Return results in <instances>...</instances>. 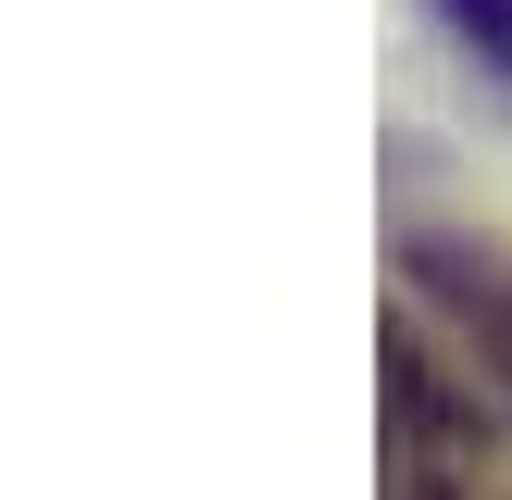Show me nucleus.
Instances as JSON below:
<instances>
[{"label": "nucleus", "mask_w": 512, "mask_h": 500, "mask_svg": "<svg viewBox=\"0 0 512 500\" xmlns=\"http://www.w3.org/2000/svg\"><path fill=\"white\" fill-rule=\"evenodd\" d=\"M425 13H438L450 38L475 50V63H500V75H512V0H425Z\"/></svg>", "instance_id": "7ed1b4c3"}, {"label": "nucleus", "mask_w": 512, "mask_h": 500, "mask_svg": "<svg viewBox=\"0 0 512 500\" xmlns=\"http://www.w3.org/2000/svg\"><path fill=\"white\" fill-rule=\"evenodd\" d=\"M413 300L438 313V338L488 375V400L512 413V250L500 238H413Z\"/></svg>", "instance_id": "f03ea898"}, {"label": "nucleus", "mask_w": 512, "mask_h": 500, "mask_svg": "<svg viewBox=\"0 0 512 500\" xmlns=\"http://www.w3.org/2000/svg\"><path fill=\"white\" fill-rule=\"evenodd\" d=\"M375 425V500H512V413L425 313H400L375 350Z\"/></svg>", "instance_id": "f257e3e1"}]
</instances>
